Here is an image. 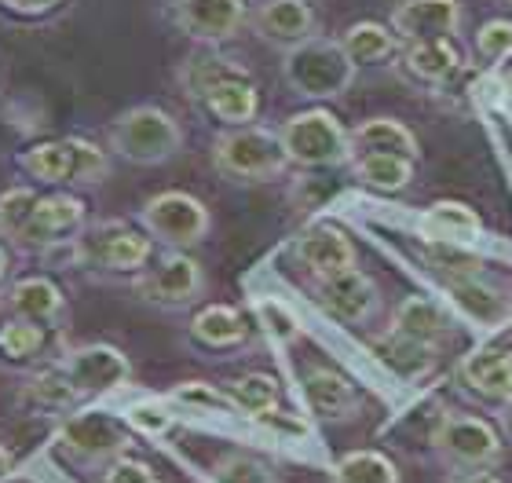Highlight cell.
Instances as JSON below:
<instances>
[{"mask_svg":"<svg viewBox=\"0 0 512 483\" xmlns=\"http://www.w3.org/2000/svg\"><path fill=\"white\" fill-rule=\"evenodd\" d=\"M447 290L450 308H458L465 319L480 322V326H512V297L509 290H502L498 282H491L483 271H472V275H454V279L443 282Z\"/></svg>","mask_w":512,"mask_h":483,"instance_id":"cell-19","label":"cell"},{"mask_svg":"<svg viewBox=\"0 0 512 483\" xmlns=\"http://www.w3.org/2000/svg\"><path fill=\"white\" fill-rule=\"evenodd\" d=\"M304 399L319 421H352L363 410L359 388L333 366H311L304 374Z\"/></svg>","mask_w":512,"mask_h":483,"instance_id":"cell-22","label":"cell"},{"mask_svg":"<svg viewBox=\"0 0 512 483\" xmlns=\"http://www.w3.org/2000/svg\"><path fill=\"white\" fill-rule=\"evenodd\" d=\"M4 301V312L15 315V319L37 322L44 330L66 333L70 326V304H66V293L55 286L48 275H22V279H11L0 293Z\"/></svg>","mask_w":512,"mask_h":483,"instance_id":"cell-16","label":"cell"},{"mask_svg":"<svg viewBox=\"0 0 512 483\" xmlns=\"http://www.w3.org/2000/svg\"><path fill=\"white\" fill-rule=\"evenodd\" d=\"M55 337H59L55 330H44L37 322L8 315V319L0 322V359L11 366H37L44 355L59 359L63 344H55Z\"/></svg>","mask_w":512,"mask_h":483,"instance_id":"cell-28","label":"cell"},{"mask_svg":"<svg viewBox=\"0 0 512 483\" xmlns=\"http://www.w3.org/2000/svg\"><path fill=\"white\" fill-rule=\"evenodd\" d=\"M388 326L399 333H410L417 341L436 344V348H443V344L454 337V319H450V312L439 301L421 297V293H410V297H403V301L395 304Z\"/></svg>","mask_w":512,"mask_h":483,"instance_id":"cell-27","label":"cell"},{"mask_svg":"<svg viewBox=\"0 0 512 483\" xmlns=\"http://www.w3.org/2000/svg\"><path fill=\"white\" fill-rule=\"evenodd\" d=\"M428 447L450 473L465 469H498L505 458L502 432L491 421L472 414H439L436 429L428 436Z\"/></svg>","mask_w":512,"mask_h":483,"instance_id":"cell-10","label":"cell"},{"mask_svg":"<svg viewBox=\"0 0 512 483\" xmlns=\"http://www.w3.org/2000/svg\"><path fill=\"white\" fill-rule=\"evenodd\" d=\"M509 4H512V0H509Z\"/></svg>","mask_w":512,"mask_h":483,"instance_id":"cell-49","label":"cell"},{"mask_svg":"<svg viewBox=\"0 0 512 483\" xmlns=\"http://www.w3.org/2000/svg\"><path fill=\"white\" fill-rule=\"evenodd\" d=\"M293 253H297V260L304 264L311 279L337 275V271L359 264L355 242L333 224H311L308 231H300V238L293 242Z\"/></svg>","mask_w":512,"mask_h":483,"instance_id":"cell-20","label":"cell"},{"mask_svg":"<svg viewBox=\"0 0 512 483\" xmlns=\"http://www.w3.org/2000/svg\"><path fill=\"white\" fill-rule=\"evenodd\" d=\"M191 341L209 352H231L249 341V322L231 304H205L191 319Z\"/></svg>","mask_w":512,"mask_h":483,"instance_id":"cell-29","label":"cell"},{"mask_svg":"<svg viewBox=\"0 0 512 483\" xmlns=\"http://www.w3.org/2000/svg\"><path fill=\"white\" fill-rule=\"evenodd\" d=\"M139 227L154 238V246L194 249L213 231V213L191 191H158L139 205Z\"/></svg>","mask_w":512,"mask_h":483,"instance_id":"cell-11","label":"cell"},{"mask_svg":"<svg viewBox=\"0 0 512 483\" xmlns=\"http://www.w3.org/2000/svg\"><path fill=\"white\" fill-rule=\"evenodd\" d=\"M169 399H176V403L194 407V410H224V414H238L224 388H213L209 381H183V385L172 388Z\"/></svg>","mask_w":512,"mask_h":483,"instance_id":"cell-40","label":"cell"},{"mask_svg":"<svg viewBox=\"0 0 512 483\" xmlns=\"http://www.w3.org/2000/svg\"><path fill=\"white\" fill-rule=\"evenodd\" d=\"M198 107L213 121H220L224 129L256 125V118H260V88H256L253 77H231L224 85L209 88Z\"/></svg>","mask_w":512,"mask_h":483,"instance_id":"cell-26","label":"cell"},{"mask_svg":"<svg viewBox=\"0 0 512 483\" xmlns=\"http://www.w3.org/2000/svg\"><path fill=\"white\" fill-rule=\"evenodd\" d=\"M348 143H352V158L359 154H403V158H421V143L417 132L399 118L377 114V118L359 121L355 129H348Z\"/></svg>","mask_w":512,"mask_h":483,"instance_id":"cell-25","label":"cell"},{"mask_svg":"<svg viewBox=\"0 0 512 483\" xmlns=\"http://www.w3.org/2000/svg\"><path fill=\"white\" fill-rule=\"evenodd\" d=\"M183 143L187 136H183L180 118L158 103H136V107L121 110L107 129L110 154L128 165H139V169L169 165L172 158H180Z\"/></svg>","mask_w":512,"mask_h":483,"instance_id":"cell-2","label":"cell"},{"mask_svg":"<svg viewBox=\"0 0 512 483\" xmlns=\"http://www.w3.org/2000/svg\"><path fill=\"white\" fill-rule=\"evenodd\" d=\"M8 473H15V454L0 443V480H8Z\"/></svg>","mask_w":512,"mask_h":483,"instance_id":"cell-46","label":"cell"},{"mask_svg":"<svg viewBox=\"0 0 512 483\" xmlns=\"http://www.w3.org/2000/svg\"><path fill=\"white\" fill-rule=\"evenodd\" d=\"M11 275H15V257H11L8 242H0V293L11 282Z\"/></svg>","mask_w":512,"mask_h":483,"instance_id":"cell-45","label":"cell"},{"mask_svg":"<svg viewBox=\"0 0 512 483\" xmlns=\"http://www.w3.org/2000/svg\"><path fill=\"white\" fill-rule=\"evenodd\" d=\"M132 293L158 312H187L205 301L209 275L202 260L191 257V249H165L132 279Z\"/></svg>","mask_w":512,"mask_h":483,"instance_id":"cell-7","label":"cell"},{"mask_svg":"<svg viewBox=\"0 0 512 483\" xmlns=\"http://www.w3.org/2000/svg\"><path fill=\"white\" fill-rule=\"evenodd\" d=\"M443 483H505L498 473H491V469H465V473H450Z\"/></svg>","mask_w":512,"mask_h":483,"instance_id":"cell-44","label":"cell"},{"mask_svg":"<svg viewBox=\"0 0 512 483\" xmlns=\"http://www.w3.org/2000/svg\"><path fill=\"white\" fill-rule=\"evenodd\" d=\"M22 396L30 399L33 407L41 410H74L77 403H81V396H77V388L70 385V377L59 370V363H48L41 366V370H33L30 377H26V385H22Z\"/></svg>","mask_w":512,"mask_h":483,"instance_id":"cell-33","label":"cell"},{"mask_svg":"<svg viewBox=\"0 0 512 483\" xmlns=\"http://www.w3.org/2000/svg\"><path fill=\"white\" fill-rule=\"evenodd\" d=\"M458 385L469 396L509 407L512 403V352L502 344H480L458 359Z\"/></svg>","mask_w":512,"mask_h":483,"instance_id":"cell-17","label":"cell"},{"mask_svg":"<svg viewBox=\"0 0 512 483\" xmlns=\"http://www.w3.org/2000/svg\"><path fill=\"white\" fill-rule=\"evenodd\" d=\"M403 70L414 77L417 85L439 88L450 85L454 77L465 70V55H461L454 37H436V41H410L403 48Z\"/></svg>","mask_w":512,"mask_h":483,"instance_id":"cell-24","label":"cell"},{"mask_svg":"<svg viewBox=\"0 0 512 483\" xmlns=\"http://www.w3.org/2000/svg\"><path fill=\"white\" fill-rule=\"evenodd\" d=\"M275 132H278V140H282V151H286L293 169L326 172V169H341V165L352 161L348 129H344L341 118L330 114L326 107L297 110V114H289Z\"/></svg>","mask_w":512,"mask_h":483,"instance_id":"cell-6","label":"cell"},{"mask_svg":"<svg viewBox=\"0 0 512 483\" xmlns=\"http://www.w3.org/2000/svg\"><path fill=\"white\" fill-rule=\"evenodd\" d=\"M99 480L103 483H161L158 476H154V469H150L143 458H132V454L114 458V462L99 473Z\"/></svg>","mask_w":512,"mask_h":483,"instance_id":"cell-41","label":"cell"},{"mask_svg":"<svg viewBox=\"0 0 512 483\" xmlns=\"http://www.w3.org/2000/svg\"><path fill=\"white\" fill-rule=\"evenodd\" d=\"M330 483H403L399 465L381 451H348L337 458Z\"/></svg>","mask_w":512,"mask_h":483,"instance_id":"cell-35","label":"cell"},{"mask_svg":"<svg viewBox=\"0 0 512 483\" xmlns=\"http://www.w3.org/2000/svg\"><path fill=\"white\" fill-rule=\"evenodd\" d=\"M502 425H505V432L512 436V403H509V407H502Z\"/></svg>","mask_w":512,"mask_h":483,"instance_id":"cell-47","label":"cell"},{"mask_svg":"<svg viewBox=\"0 0 512 483\" xmlns=\"http://www.w3.org/2000/svg\"><path fill=\"white\" fill-rule=\"evenodd\" d=\"M41 191H37V183H15L8 191H0V242H8L19 235V227L26 224V216L33 213V205H37Z\"/></svg>","mask_w":512,"mask_h":483,"instance_id":"cell-37","label":"cell"},{"mask_svg":"<svg viewBox=\"0 0 512 483\" xmlns=\"http://www.w3.org/2000/svg\"><path fill=\"white\" fill-rule=\"evenodd\" d=\"M425 257H428V264L436 271H443L447 279H454V275H472V271L487 268V264H483L476 253H469L461 242H436V238H432L425 246Z\"/></svg>","mask_w":512,"mask_h":483,"instance_id":"cell-39","label":"cell"},{"mask_svg":"<svg viewBox=\"0 0 512 483\" xmlns=\"http://www.w3.org/2000/svg\"><path fill=\"white\" fill-rule=\"evenodd\" d=\"M88 227V205L74 191H48L37 198L33 213L11 238V249L22 257H52L70 249Z\"/></svg>","mask_w":512,"mask_h":483,"instance_id":"cell-9","label":"cell"},{"mask_svg":"<svg viewBox=\"0 0 512 483\" xmlns=\"http://www.w3.org/2000/svg\"><path fill=\"white\" fill-rule=\"evenodd\" d=\"M465 8L461 0H399L392 8L388 26L403 44L436 41V37H458Z\"/></svg>","mask_w":512,"mask_h":483,"instance_id":"cell-18","label":"cell"},{"mask_svg":"<svg viewBox=\"0 0 512 483\" xmlns=\"http://www.w3.org/2000/svg\"><path fill=\"white\" fill-rule=\"evenodd\" d=\"M26 176L37 187H99L110 180V151H103L99 143L85 140V136H59V140H41L30 143L26 151H19L15 158Z\"/></svg>","mask_w":512,"mask_h":483,"instance_id":"cell-1","label":"cell"},{"mask_svg":"<svg viewBox=\"0 0 512 483\" xmlns=\"http://www.w3.org/2000/svg\"><path fill=\"white\" fill-rule=\"evenodd\" d=\"M509 88H512V74H509Z\"/></svg>","mask_w":512,"mask_h":483,"instance_id":"cell-48","label":"cell"},{"mask_svg":"<svg viewBox=\"0 0 512 483\" xmlns=\"http://www.w3.org/2000/svg\"><path fill=\"white\" fill-rule=\"evenodd\" d=\"M52 443L70 465L85 469V473H103L114 458L128 454L132 432H128L114 414H103V410H77V414H66V418L59 421Z\"/></svg>","mask_w":512,"mask_h":483,"instance_id":"cell-8","label":"cell"},{"mask_svg":"<svg viewBox=\"0 0 512 483\" xmlns=\"http://www.w3.org/2000/svg\"><path fill=\"white\" fill-rule=\"evenodd\" d=\"M359 66L352 63V55L344 52V44L337 37H311V41L297 44L282 52V81L297 99L308 103H330L352 92Z\"/></svg>","mask_w":512,"mask_h":483,"instance_id":"cell-3","label":"cell"},{"mask_svg":"<svg viewBox=\"0 0 512 483\" xmlns=\"http://www.w3.org/2000/svg\"><path fill=\"white\" fill-rule=\"evenodd\" d=\"M169 22L202 48H224L249 26L246 0H169Z\"/></svg>","mask_w":512,"mask_h":483,"instance_id":"cell-14","label":"cell"},{"mask_svg":"<svg viewBox=\"0 0 512 483\" xmlns=\"http://www.w3.org/2000/svg\"><path fill=\"white\" fill-rule=\"evenodd\" d=\"M337 41L344 44V52L352 55L355 66H381L399 55V37H395V30L374 19L352 22Z\"/></svg>","mask_w":512,"mask_h":483,"instance_id":"cell-31","label":"cell"},{"mask_svg":"<svg viewBox=\"0 0 512 483\" xmlns=\"http://www.w3.org/2000/svg\"><path fill=\"white\" fill-rule=\"evenodd\" d=\"M421 227L436 242H476L483 235V220L476 216V209H469L465 202H436L421 216Z\"/></svg>","mask_w":512,"mask_h":483,"instance_id":"cell-32","label":"cell"},{"mask_svg":"<svg viewBox=\"0 0 512 483\" xmlns=\"http://www.w3.org/2000/svg\"><path fill=\"white\" fill-rule=\"evenodd\" d=\"M231 77H253V70L238 55H227L220 48H202V44H198V52H191L176 66V85L183 88V96L191 103H202L209 88L224 85Z\"/></svg>","mask_w":512,"mask_h":483,"instance_id":"cell-23","label":"cell"},{"mask_svg":"<svg viewBox=\"0 0 512 483\" xmlns=\"http://www.w3.org/2000/svg\"><path fill=\"white\" fill-rule=\"evenodd\" d=\"M249 30L278 52H289L319 37V11L308 0H256L249 8Z\"/></svg>","mask_w":512,"mask_h":483,"instance_id":"cell-15","label":"cell"},{"mask_svg":"<svg viewBox=\"0 0 512 483\" xmlns=\"http://www.w3.org/2000/svg\"><path fill=\"white\" fill-rule=\"evenodd\" d=\"M55 363L70 377V385L77 388L81 399L110 396V392H121V388L132 385V363H128V355L121 352L118 344H74V348H63V355Z\"/></svg>","mask_w":512,"mask_h":483,"instance_id":"cell-12","label":"cell"},{"mask_svg":"<svg viewBox=\"0 0 512 483\" xmlns=\"http://www.w3.org/2000/svg\"><path fill=\"white\" fill-rule=\"evenodd\" d=\"M366 348H370V355H374L377 363H381L392 377H399V381H421V377L432 374L439 363L436 344L417 341V337L392 330V326H388L384 333H377V337H370Z\"/></svg>","mask_w":512,"mask_h":483,"instance_id":"cell-21","label":"cell"},{"mask_svg":"<svg viewBox=\"0 0 512 483\" xmlns=\"http://www.w3.org/2000/svg\"><path fill=\"white\" fill-rule=\"evenodd\" d=\"M213 169L220 180L238 183V187H260V183L282 180L289 165L282 140L275 129L264 125H242V129H224L213 140Z\"/></svg>","mask_w":512,"mask_h":483,"instance_id":"cell-5","label":"cell"},{"mask_svg":"<svg viewBox=\"0 0 512 483\" xmlns=\"http://www.w3.org/2000/svg\"><path fill=\"white\" fill-rule=\"evenodd\" d=\"M70 260L96 279H136L154 260V238L125 220H88L81 238L70 246Z\"/></svg>","mask_w":512,"mask_h":483,"instance_id":"cell-4","label":"cell"},{"mask_svg":"<svg viewBox=\"0 0 512 483\" xmlns=\"http://www.w3.org/2000/svg\"><path fill=\"white\" fill-rule=\"evenodd\" d=\"M509 330H512V326H509Z\"/></svg>","mask_w":512,"mask_h":483,"instance_id":"cell-50","label":"cell"},{"mask_svg":"<svg viewBox=\"0 0 512 483\" xmlns=\"http://www.w3.org/2000/svg\"><path fill=\"white\" fill-rule=\"evenodd\" d=\"M128 421H132V429H143L147 436H161V432L172 425L169 414H161V410H154V407H136L128 414Z\"/></svg>","mask_w":512,"mask_h":483,"instance_id":"cell-43","label":"cell"},{"mask_svg":"<svg viewBox=\"0 0 512 483\" xmlns=\"http://www.w3.org/2000/svg\"><path fill=\"white\" fill-rule=\"evenodd\" d=\"M311 297L322 308V315H330L341 326H366L381 312V286L359 264L337 271V275L311 279Z\"/></svg>","mask_w":512,"mask_h":483,"instance_id":"cell-13","label":"cell"},{"mask_svg":"<svg viewBox=\"0 0 512 483\" xmlns=\"http://www.w3.org/2000/svg\"><path fill=\"white\" fill-rule=\"evenodd\" d=\"M414 158H403V154H359V158L348 161V172L359 187H370V191L381 194H399L414 183Z\"/></svg>","mask_w":512,"mask_h":483,"instance_id":"cell-30","label":"cell"},{"mask_svg":"<svg viewBox=\"0 0 512 483\" xmlns=\"http://www.w3.org/2000/svg\"><path fill=\"white\" fill-rule=\"evenodd\" d=\"M224 392L231 396L238 414H249V418H271L278 410V381L271 374H242L235 381H227Z\"/></svg>","mask_w":512,"mask_h":483,"instance_id":"cell-34","label":"cell"},{"mask_svg":"<svg viewBox=\"0 0 512 483\" xmlns=\"http://www.w3.org/2000/svg\"><path fill=\"white\" fill-rule=\"evenodd\" d=\"M472 55L483 66H502L512 59V19H487L472 33Z\"/></svg>","mask_w":512,"mask_h":483,"instance_id":"cell-38","label":"cell"},{"mask_svg":"<svg viewBox=\"0 0 512 483\" xmlns=\"http://www.w3.org/2000/svg\"><path fill=\"white\" fill-rule=\"evenodd\" d=\"M66 0H0V8L8 15H19V19H44L52 11L63 8Z\"/></svg>","mask_w":512,"mask_h":483,"instance_id":"cell-42","label":"cell"},{"mask_svg":"<svg viewBox=\"0 0 512 483\" xmlns=\"http://www.w3.org/2000/svg\"><path fill=\"white\" fill-rule=\"evenodd\" d=\"M216 483H282V476L249 451H227L213 462Z\"/></svg>","mask_w":512,"mask_h":483,"instance_id":"cell-36","label":"cell"}]
</instances>
